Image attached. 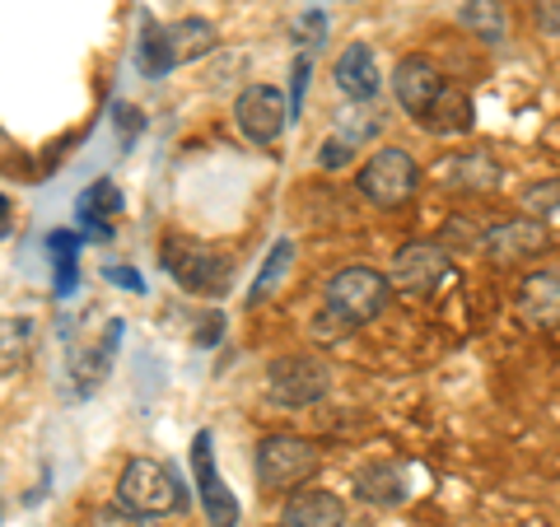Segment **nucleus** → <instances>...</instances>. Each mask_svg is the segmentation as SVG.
<instances>
[{
    "label": "nucleus",
    "mask_w": 560,
    "mask_h": 527,
    "mask_svg": "<svg viewBox=\"0 0 560 527\" xmlns=\"http://www.w3.org/2000/svg\"><path fill=\"white\" fill-rule=\"evenodd\" d=\"M393 298V280L374 267H341L327 280L323 318H313V337H341L350 327L374 323Z\"/></svg>",
    "instance_id": "1"
},
{
    "label": "nucleus",
    "mask_w": 560,
    "mask_h": 527,
    "mask_svg": "<svg viewBox=\"0 0 560 527\" xmlns=\"http://www.w3.org/2000/svg\"><path fill=\"white\" fill-rule=\"evenodd\" d=\"M117 504L136 508L145 518H168L187 508V485L173 467L154 462V458H131L117 477Z\"/></svg>",
    "instance_id": "2"
},
{
    "label": "nucleus",
    "mask_w": 560,
    "mask_h": 527,
    "mask_svg": "<svg viewBox=\"0 0 560 527\" xmlns=\"http://www.w3.org/2000/svg\"><path fill=\"white\" fill-rule=\"evenodd\" d=\"M164 271L178 280V285L187 294H201V298H220L224 290H230V280H234V267H230V257H224L220 248H210V243L201 238H187V234H173L164 238Z\"/></svg>",
    "instance_id": "3"
},
{
    "label": "nucleus",
    "mask_w": 560,
    "mask_h": 527,
    "mask_svg": "<svg viewBox=\"0 0 560 527\" xmlns=\"http://www.w3.org/2000/svg\"><path fill=\"white\" fill-rule=\"evenodd\" d=\"M318 471V444L304 434H267L257 444V485L261 490H300Z\"/></svg>",
    "instance_id": "4"
},
{
    "label": "nucleus",
    "mask_w": 560,
    "mask_h": 527,
    "mask_svg": "<svg viewBox=\"0 0 560 527\" xmlns=\"http://www.w3.org/2000/svg\"><path fill=\"white\" fill-rule=\"evenodd\" d=\"M416 183H420V168H416V160H411V154L401 150V145H383V150H374L370 160H364L360 178H355L360 197L370 201V206H378V210L407 206V201H411V191H416Z\"/></svg>",
    "instance_id": "5"
},
{
    "label": "nucleus",
    "mask_w": 560,
    "mask_h": 527,
    "mask_svg": "<svg viewBox=\"0 0 560 527\" xmlns=\"http://www.w3.org/2000/svg\"><path fill=\"white\" fill-rule=\"evenodd\" d=\"M327 388L331 374L313 355H280L267 364V397L280 407H313L318 397H327Z\"/></svg>",
    "instance_id": "6"
},
{
    "label": "nucleus",
    "mask_w": 560,
    "mask_h": 527,
    "mask_svg": "<svg viewBox=\"0 0 560 527\" xmlns=\"http://www.w3.org/2000/svg\"><path fill=\"white\" fill-rule=\"evenodd\" d=\"M290 121V98L276 90V84H248L238 98H234V127L243 140L253 145H271V140L285 131Z\"/></svg>",
    "instance_id": "7"
},
{
    "label": "nucleus",
    "mask_w": 560,
    "mask_h": 527,
    "mask_svg": "<svg viewBox=\"0 0 560 527\" xmlns=\"http://www.w3.org/2000/svg\"><path fill=\"white\" fill-rule=\"evenodd\" d=\"M393 94H397L401 108H407L420 127H425L430 113L440 108V98L448 94V84H444V75L425 57H401L397 70H393Z\"/></svg>",
    "instance_id": "8"
},
{
    "label": "nucleus",
    "mask_w": 560,
    "mask_h": 527,
    "mask_svg": "<svg viewBox=\"0 0 560 527\" xmlns=\"http://www.w3.org/2000/svg\"><path fill=\"white\" fill-rule=\"evenodd\" d=\"M448 276V253L440 248V243H407L397 257H393V290L401 294H430L440 280Z\"/></svg>",
    "instance_id": "9"
},
{
    "label": "nucleus",
    "mask_w": 560,
    "mask_h": 527,
    "mask_svg": "<svg viewBox=\"0 0 560 527\" xmlns=\"http://www.w3.org/2000/svg\"><path fill=\"white\" fill-rule=\"evenodd\" d=\"M191 462H197V485H201L210 527H234L238 523V500L230 495V485H224L220 471H215V438H210V430H201L197 438H191Z\"/></svg>",
    "instance_id": "10"
},
{
    "label": "nucleus",
    "mask_w": 560,
    "mask_h": 527,
    "mask_svg": "<svg viewBox=\"0 0 560 527\" xmlns=\"http://www.w3.org/2000/svg\"><path fill=\"white\" fill-rule=\"evenodd\" d=\"M331 80H337V90L350 103H370L383 90V70H378L374 47L370 43H350L341 57L331 61Z\"/></svg>",
    "instance_id": "11"
},
{
    "label": "nucleus",
    "mask_w": 560,
    "mask_h": 527,
    "mask_svg": "<svg viewBox=\"0 0 560 527\" xmlns=\"http://www.w3.org/2000/svg\"><path fill=\"white\" fill-rule=\"evenodd\" d=\"M547 230H541V220H504L495 230H486L481 238V253L490 261H528L547 248Z\"/></svg>",
    "instance_id": "12"
},
{
    "label": "nucleus",
    "mask_w": 560,
    "mask_h": 527,
    "mask_svg": "<svg viewBox=\"0 0 560 527\" xmlns=\"http://www.w3.org/2000/svg\"><path fill=\"white\" fill-rule=\"evenodd\" d=\"M280 527H346V504L331 490L300 485L280 508Z\"/></svg>",
    "instance_id": "13"
},
{
    "label": "nucleus",
    "mask_w": 560,
    "mask_h": 527,
    "mask_svg": "<svg viewBox=\"0 0 560 527\" xmlns=\"http://www.w3.org/2000/svg\"><path fill=\"white\" fill-rule=\"evenodd\" d=\"M518 313L533 327H556L560 323V267H537V271L523 276Z\"/></svg>",
    "instance_id": "14"
},
{
    "label": "nucleus",
    "mask_w": 560,
    "mask_h": 527,
    "mask_svg": "<svg viewBox=\"0 0 560 527\" xmlns=\"http://www.w3.org/2000/svg\"><path fill=\"white\" fill-rule=\"evenodd\" d=\"M168 51H173V66H187V61H201L210 47H215V24L206 20H178L164 28Z\"/></svg>",
    "instance_id": "15"
},
{
    "label": "nucleus",
    "mask_w": 560,
    "mask_h": 527,
    "mask_svg": "<svg viewBox=\"0 0 560 527\" xmlns=\"http://www.w3.org/2000/svg\"><path fill=\"white\" fill-rule=\"evenodd\" d=\"M463 24H467V33H477L486 47H500L504 33H510V24H504V5H495V0H467Z\"/></svg>",
    "instance_id": "16"
},
{
    "label": "nucleus",
    "mask_w": 560,
    "mask_h": 527,
    "mask_svg": "<svg viewBox=\"0 0 560 527\" xmlns=\"http://www.w3.org/2000/svg\"><path fill=\"white\" fill-rule=\"evenodd\" d=\"M290 261H294V243L290 238H280V243H271V253H267V261H261V271H257V280H253V290H248V304H261L280 280H285V271H290Z\"/></svg>",
    "instance_id": "17"
},
{
    "label": "nucleus",
    "mask_w": 560,
    "mask_h": 527,
    "mask_svg": "<svg viewBox=\"0 0 560 527\" xmlns=\"http://www.w3.org/2000/svg\"><path fill=\"white\" fill-rule=\"evenodd\" d=\"M136 66L145 70L150 80H164L173 70V51H168V38L160 24H145V33H140V47H136Z\"/></svg>",
    "instance_id": "18"
},
{
    "label": "nucleus",
    "mask_w": 560,
    "mask_h": 527,
    "mask_svg": "<svg viewBox=\"0 0 560 527\" xmlns=\"http://www.w3.org/2000/svg\"><path fill=\"white\" fill-rule=\"evenodd\" d=\"M463 127H471V103H467L463 90H453L448 84V94L440 98V108L430 113L425 131H463Z\"/></svg>",
    "instance_id": "19"
},
{
    "label": "nucleus",
    "mask_w": 560,
    "mask_h": 527,
    "mask_svg": "<svg viewBox=\"0 0 560 527\" xmlns=\"http://www.w3.org/2000/svg\"><path fill=\"white\" fill-rule=\"evenodd\" d=\"M121 210V191H117V183H94L90 191H84V201H80V220L90 224V230H98L103 224V215H117Z\"/></svg>",
    "instance_id": "20"
},
{
    "label": "nucleus",
    "mask_w": 560,
    "mask_h": 527,
    "mask_svg": "<svg viewBox=\"0 0 560 527\" xmlns=\"http://www.w3.org/2000/svg\"><path fill=\"white\" fill-rule=\"evenodd\" d=\"M360 495L364 500H378V504H393V500H401V477L393 467H374V471H360Z\"/></svg>",
    "instance_id": "21"
},
{
    "label": "nucleus",
    "mask_w": 560,
    "mask_h": 527,
    "mask_svg": "<svg viewBox=\"0 0 560 527\" xmlns=\"http://www.w3.org/2000/svg\"><path fill=\"white\" fill-rule=\"evenodd\" d=\"M453 168H458V178L467 191H486V187H495V168H490L481 154H458L453 160Z\"/></svg>",
    "instance_id": "22"
},
{
    "label": "nucleus",
    "mask_w": 560,
    "mask_h": 527,
    "mask_svg": "<svg viewBox=\"0 0 560 527\" xmlns=\"http://www.w3.org/2000/svg\"><path fill=\"white\" fill-rule=\"evenodd\" d=\"M90 527H154V518L136 514V508H127V504H103V508H94Z\"/></svg>",
    "instance_id": "23"
},
{
    "label": "nucleus",
    "mask_w": 560,
    "mask_h": 527,
    "mask_svg": "<svg viewBox=\"0 0 560 527\" xmlns=\"http://www.w3.org/2000/svg\"><path fill=\"white\" fill-rule=\"evenodd\" d=\"M523 210H528V215H551V210H560V178L537 183L528 197H523Z\"/></svg>",
    "instance_id": "24"
},
{
    "label": "nucleus",
    "mask_w": 560,
    "mask_h": 527,
    "mask_svg": "<svg viewBox=\"0 0 560 527\" xmlns=\"http://www.w3.org/2000/svg\"><path fill=\"white\" fill-rule=\"evenodd\" d=\"M533 24L541 38L560 43V0H533Z\"/></svg>",
    "instance_id": "25"
},
{
    "label": "nucleus",
    "mask_w": 560,
    "mask_h": 527,
    "mask_svg": "<svg viewBox=\"0 0 560 527\" xmlns=\"http://www.w3.org/2000/svg\"><path fill=\"white\" fill-rule=\"evenodd\" d=\"M308 75H313V61H308V57H294V66H290V113H300V108H304Z\"/></svg>",
    "instance_id": "26"
},
{
    "label": "nucleus",
    "mask_w": 560,
    "mask_h": 527,
    "mask_svg": "<svg viewBox=\"0 0 560 527\" xmlns=\"http://www.w3.org/2000/svg\"><path fill=\"white\" fill-rule=\"evenodd\" d=\"M350 154H355V145H350V140L327 136V140H323V150H318V164H323V168H346V164H350Z\"/></svg>",
    "instance_id": "27"
},
{
    "label": "nucleus",
    "mask_w": 560,
    "mask_h": 527,
    "mask_svg": "<svg viewBox=\"0 0 560 527\" xmlns=\"http://www.w3.org/2000/svg\"><path fill=\"white\" fill-rule=\"evenodd\" d=\"M323 33H327V20H323V14H304L300 28H294V38H300L304 47H313V43H323Z\"/></svg>",
    "instance_id": "28"
},
{
    "label": "nucleus",
    "mask_w": 560,
    "mask_h": 527,
    "mask_svg": "<svg viewBox=\"0 0 560 527\" xmlns=\"http://www.w3.org/2000/svg\"><path fill=\"white\" fill-rule=\"evenodd\" d=\"M57 294H70V285H75V257H61L57 261Z\"/></svg>",
    "instance_id": "29"
},
{
    "label": "nucleus",
    "mask_w": 560,
    "mask_h": 527,
    "mask_svg": "<svg viewBox=\"0 0 560 527\" xmlns=\"http://www.w3.org/2000/svg\"><path fill=\"white\" fill-rule=\"evenodd\" d=\"M113 280H117V285H131V290H140V276L136 271H108Z\"/></svg>",
    "instance_id": "30"
}]
</instances>
